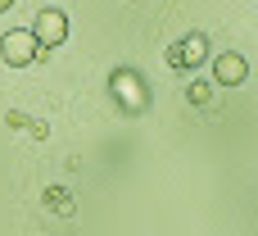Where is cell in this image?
Listing matches in <instances>:
<instances>
[{
	"instance_id": "obj_1",
	"label": "cell",
	"mask_w": 258,
	"mask_h": 236,
	"mask_svg": "<svg viewBox=\"0 0 258 236\" xmlns=\"http://www.w3.org/2000/svg\"><path fill=\"white\" fill-rule=\"evenodd\" d=\"M45 55H50V50L36 45L32 27H9V32L0 36V59H5L9 68H32V64H41Z\"/></svg>"
},
{
	"instance_id": "obj_2",
	"label": "cell",
	"mask_w": 258,
	"mask_h": 236,
	"mask_svg": "<svg viewBox=\"0 0 258 236\" xmlns=\"http://www.w3.org/2000/svg\"><path fill=\"white\" fill-rule=\"evenodd\" d=\"M32 36H36V45H41V50L63 45V36H68V14H63L59 5H41V9H36V18H32Z\"/></svg>"
},
{
	"instance_id": "obj_3",
	"label": "cell",
	"mask_w": 258,
	"mask_h": 236,
	"mask_svg": "<svg viewBox=\"0 0 258 236\" xmlns=\"http://www.w3.org/2000/svg\"><path fill=\"white\" fill-rule=\"evenodd\" d=\"M109 91L118 96V105H122L127 114H141V109H145V82H141L132 68H118V73L109 77Z\"/></svg>"
},
{
	"instance_id": "obj_4",
	"label": "cell",
	"mask_w": 258,
	"mask_h": 236,
	"mask_svg": "<svg viewBox=\"0 0 258 236\" xmlns=\"http://www.w3.org/2000/svg\"><path fill=\"white\" fill-rule=\"evenodd\" d=\"M204 59H209V36L204 32H190V36H181L168 50V64L172 68H204Z\"/></svg>"
},
{
	"instance_id": "obj_5",
	"label": "cell",
	"mask_w": 258,
	"mask_h": 236,
	"mask_svg": "<svg viewBox=\"0 0 258 236\" xmlns=\"http://www.w3.org/2000/svg\"><path fill=\"white\" fill-rule=\"evenodd\" d=\"M249 77V64H245V55H236V50H222L218 59H213V86H240Z\"/></svg>"
},
{
	"instance_id": "obj_6",
	"label": "cell",
	"mask_w": 258,
	"mask_h": 236,
	"mask_svg": "<svg viewBox=\"0 0 258 236\" xmlns=\"http://www.w3.org/2000/svg\"><path fill=\"white\" fill-rule=\"evenodd\" d=\"M45 209H54L59 218H68V214H73V196H68L63 186H50V191H45Z\"/></svg>"
},
{
	"instance_id": "obj_7",
	"label": "cell",
	"mask_w": 258,
	"mask_h": 236,
	"mask_svg": "<svg viewBox=\"0 0 258 236\" xmlns=\"http://www.w3.org/2000/svg\"><path fill=\"white\" fill-rule=\"evenodd\" d=\"M190 105L209 109V105H213V82H190Z\"/></svg>"
},
{
	"instance_id": "obj_8",
	"label": "cell",
	"mask_w": 258,
	"mask_h": 236,
	"mask_svg": "<svg viewBox=\"0 0 258 236\" xmlns=\"http://www.w3.org/2000/svg\"><path fill=\"white\" fill-rule=\"evenodd\" d=\"M9 5H14V0H0V14H5V9H9Z\"/></svg>"
}]
</instances>
